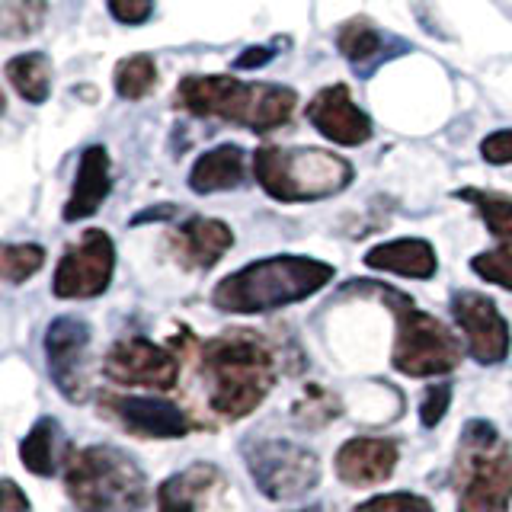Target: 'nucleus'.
I'll return each mask as SVG.
<instances>
[{"label":"nucleus","instance_id":"21","mask_svg":"<svg viewBox=\"0 0 512 512\" xmlns=\"http://www.w3.org/2000/svg\"><path fill=\"white\" fill-rule=\"evenodd\" d=\"M7 84L23 96L26 103H45L52 96V61L45 52H26L7 61Z\"/></svg>","mask_w":512,"mask_h":512},{"label":"nucleus","instance_id":"6","mask_svg":"<svg viewBox=\"0 0 512 512\" xmlns=\"http://www.w3.org/2000/svg\"><path fill=\"white\" fill-rule=\"evenodd\" d=\"M458 512H509L512 503V452L496 429L471 420L458 445Z\"/></svg>","mask_w":512,"mask_h":512},{"label":"nucleus","instance_id":"30","mask_svg":"<svg viewBox=\"0 0 512 512\" xmlns=\"http://www.w3.org/2000/svg\"><path fill=\"white\" fill-rule=\"evenodd\" d=\"M109 16L122 26H141L154 16V0H106Z\"/></svg>","mask_w":512,"mask_h":512},{"label":"nucleus","instance_id":"16","mask_svg":"<svg viewBox=\"0 0 512 512\" xmlns=\"http://www.w3.org/2000/svg\"><path fill=\"white\" fill-rule=\"evenodd\" d=\"M397 455L400 452L394 439H349L336 455V474L349 487H375L394 474Z\"/></svg>","mask_w":512,"mask_h":512},{"label":"nucleus","instance_id":"23","mask_svg":"<svg viewBox=\"0 0 512 512\" xmlns=\"http://www.w3.org/2000/svg\"><path fill=\"white\" fill-rule=\"evenodd\" d=\"M58 452H61L58 420H52V416H42V420L32 426L29 436L23 439L20 458L36 477H52L55 468H58Z\"/></svg>","mask_w":512,"mask_h":512},{"label":"nucleus","instance_id":"24","mask_svg":"<svg viewBox=\"0 0 512 512\" xmlns=\"http://www.w3.org/2000/svg\"><path fill=\"white\" fill-rule=\"evenodd\" d=\"M116 93L122 100H144L157 84V64L151 55H128L116 64Z\"/></svg>","mask_w":512,"mask_h":512},{"label":"nucleus","instance_id":"35","mask_svg":"<svg viewBox=\"0 0 512 512\" xmlns=\"http://www.w3.org/2000/svg\"><path fill=\"white\" fill-rule=\"evenodd\" d=\"M176 212H180V208H176V205H154V208H144L141 215H135V218H132V224H148V221H170V218H176Z\"/></svg>","mask_w":512,"mask_h":512},{"label":"nucleus","instance_id":"10","mask_svg":"<svg viewBox=\"0 0 512 512\" xmlns=\"http://www.w3.org/2000/svg\"><path fill=\"white\" fill-rule=\"evenodd\" d=\"M87 343H90V327L77 317H55L45 330L48 375H52L55 388L71 404H80L87 397V375H84Z\"/></svg>","mask_w":512,"mask_h":512},{"label":"nucleus","instance_id":"8","mask_svg":"<svg viewBox=\"0 0 512 512\" xmlns=\"http://www.w3.org/2000/svg\"><path fill=\"white\" fill-rule=\"evenodd\" d=\"M244 455L253 484L269 500H298V496L314 490L320 480V464L314 452L288 439H256L253 445H247Z\"/></svg>","mask_w":512,"mask_h":512},{"label":"nucleus","instance_id":"28","mask_svg":"<svg viewBox=\"0 0 512 512\" xmlns=\"http://www.w3.org/2000/svg\"><path fill=\"white\" fill-rule=\"evenodd\" d=\"M471 269L484 282H493V285L509 288V292H512V244L487 250V253H477L471 260Z\"/></svg>","mask_w":512,"mask_h":512},{"label":"nucleus","instance_id":"7","mask_svg":"<svg viewBox=\"0 0 512 512\" xmlns=\"http://www.w3.org/2000/svg\"><path fill=\"white\" fill-rule=\"evenodd\" d=\"M381 301L391 304L397 317V343H394V368L413 378H432L455 372L461 362V343L442 320L420 311L416 304L394 292L388 285H372Z\"/></svg>","mask_w":512,"mask_h":512},{"label":"nucleus","instance_id":"5","mask_svg":"<svg viewBox=\"0 0 512 512\" xmlns=\"http://www.w3.org/2000/svg\"><path fill=\"white\" fill-rule=\"evenodd\" d=\"M253 176L276 202H317L343 192L356 170L346 157L324 148H266L253 151Z\"/></svg>","mask_w":512,"mask_h":512},{"label":"nucleus","instance_id":"9","mask_svg":"<svg viewBox=\"0 0 512 512\" xmlns=\"http://www.w3.org/2000/svg\"><path fill=\"white\" fill-rule=\"evenodd\" d=\"M116 269V247L112 237L100 228H90L77 244L61 256L55 269L52 292L64 301H87L103 295Z\"/></svg>","mask_w":512,"mask_h":512},{"label":"nucleus","instance_id":"20","mask_svg":"<svg viewBox=\"0 0 512 512\" xmlns=\"http://www.w3.org/2000/svg\"><path fill=\"white\" fill-rule=\"evenodd\" d=\"M240 183H244V151L237 144H218V148L205 151L189 170V189L199 196L237 189Z\"/></svg>","mask_w":512,"mask_h":512},{"label":"nucleus","instance_id":"34","mask_svg":"<svg viewBox=\"0 0 512 512\" xmlns=\"http://www.w3.org/2000/svg\"><path fill=\"white\" fill-rule=\"evenodd\" d=\"M0 512H29V500H26V493L13 484V480L7 477L4 484H0Z\"/></svg>","mask_w":512,"mask_h":512},{"label":"nucleus","instance_id":"3","mask_svg":"<svg viewBox=\"0 0 512 512\" xmlns=\"http://www.w3.org/2000/svg\"><path fill=\"white\" fill-rule=\"evenodd\" d=\"M298 96L279 84H244L228 74H192L176 87V106L189 116L228 119L253 132H272L292 119Z\"/></svg>","mask_w":512,"mask_h":512},{"label":"nucleus","instance_id":"31","mask_svg":"<svg viewBox=\"0 0 512 512\" xmlns=\"http://www.w3.org/2000/svg\"><path fill=\"white\" fill-rule=\"evenodd\" d=\"M448 404H452V384H448V381L432 384V388L423 394V404H420V420H423V426H429V429L436 426L442 416H445Z\"/></svg>","mask_w":512,"mask_h":512},{"label":"nucleus","instance_id":"2","mask_svg":"<svg viewBox=\"0 0 512 512\" xmlns=\"http://www.w3.org/2000/svg\"><path fill=\"white\" fill-rule=\"evenodd\" d=\"M333 279V266L311 256H269L221 279L212 304L228 314H266L311 298Z\"/></svg>","mask_w":512,"mask_h":512},{"label":"nucleus","instance_id":"32","mask_svg":"<svg viewBox=\"0 0 512 512\" xmlns=\"http://www.w3.org/2000/svg\"><path fill=\"white\" fill-rule=\"evenodd\" d=\"M480 157L493 167H506L512 164V128H503V132H493L480 141Z\"/></svg>","mask_w":512,"mask_h":512},{"label":"nucleus","instance_id":"4","mask_svg":"<svg viewBox=\"0 0 512 512\" xmlns=\"http://www.w3.org/2000/svg\"><path fill=\"white\" fill-rule=\"evenodd\" d=\"M64 490L80 512H141L148 506V480L125 452L90 445L68 458Z\"/></svg>","mask_w":512,"mask_h":512},{"label":"nucleus","instance_id":"1","mask_svg":"<svg viewBox=\"0 0 512 512\" xmlns=\"http://www.w3.org/2000/svg\"><path fill=\"white\" fill-rule=\"evenodd\" d=\"M202 378L212 410L240 420L276 384V352L253 330H228L202 346Z\"/></svg>","mask_w":512,"mask_h":512},{"label":"nucleus","instance_id":"14","mask_svg":"<svg viewBox=\"0 0 512 512\" xmlns=\"http://www.w3.org/2000/svg\"><path fill=\"white\" fill-rule=\"evenodd\" d=\"M304 112H308V122L320 135L333 144H343V148H359L372 138V119L352 103L346 84L324 87Z\"/></svg>","mask_w":512,"mask_h":512},{"label":"nucleus","instance_id":"36","mask_svg":"<svg viewBox=\"0 0 512 512\" xmlns=\"http://www.w3.org/2000/svg\"><path fill=\"white\" fill-rule=\"evenodd\" d=\"M298 512H324V509H317V506H314V509H298Z\"/></svg>","mask_w":512,"mask_h":512},{"label":"nucleus","instance_id":"17","mask_svg":"<svg viewBox=\"0 0 512 512\" xmlns=\"http://www.w3.org/2000/svg\"><path fill=\"white\" fill-rule=\"evenodd\" d=\"M234 247V231L218 218H189L173 234V253L186 269H212Z\"/></svg>","mask_w":512,"mask_h":512},{"label":"nucleus","instance_id":"33","mask_svg":"<svg viewBox=\"0 0 512 512\" xmlns=\"http://www.w3.org/2000/svg\"><path fill=\"white\" fill-rule=\"evenodd\" d=\"M272 55H276V48L272 45H253V48H244L237 58H234V68L237 71H253V68H266V64L272 61Z\"/></svg>","mask_w":512,"mask_h":512},{"label":"nucleus","instance_id":"27","mask_svg":"<svg viewBox=\"0 0 512 512\" xmlns=\"http://www.w3.org/2000/svg\"><path fill=\"white\" fill-rule=\"evenodd\" d=\"M42 263H45V250L39 244H7L0 250V272H4V279L13 285L36 276Z\"/></svg>","mask_w":512,"mask_h":512},{"label":"nucleus","instance_id":"25","mask_svg":"<svg viewBox=\"0 0 512 512\" xmlns=\"http://www.w3.org/2000/svg\"><path fill=\"white\" fill-rule=\"evenodd\" d=\"M458 199H468L477 205L480 218H484L487 231L500 240H512V199L500 196V192H484V189H461L455 192Z\"/></svg>","mask_w":512,"mask_h":512},{"label":"nucleus","instance_id":"11","mask_svg":"<svg viewBox=\"0 0 512 512\" xmlns=\"http://www.w3.org/2000/svg\"><path fill=\"white\" fill-rule=\"evenodd\" d=\"M103 368L112 381L154 391H170L176 378H180V359L170 349L144 340V336H132V340L112 346Z\"/></svg>","mask_w":512,"mask_h":512},{"label":"nucleus","instance_id":"26","mask_svg":"<svg viewBox=\"0 0 512 512\" xmlns=\"http://www.w3.org/2000/svg\"><path fill=\"white\" fill-rule=\"evenodd\" d=\"M45 16H48V0H7L4 10H0L4 39L36 36L45 26Z\"/></svg>","mask_w":512,"mask_h":512},{"label":"nucleus","instance_id":"18","mask_svg":"<svg viewBox=\"0 0 512 512\" xmlns=\"http://www.w3.org/2000/svg\"><path fill=\"white\" fill-rule=\"evenodd\" d=\"M109 189H112L109 154L103 144H90V148H84V154H80L71 199L64 205V221H80V218L96 215L100 205L109 199Z\"/></svg>","mask_w":512,"mask_h":512},{"label":"nucleus","instance_id":"29","mask_svg":"<svg viewBox=\"0 0 512 512\" xmlns=\"http://www.w3.org/2000/svg\"><path fill=\"white\" fill-rule=\"evenodd\" d=\"M356 512H436L423 496L413 493H388V496H375V500L362 503Z\"/></svg>","mask_w":512,"mask_h":512},{"label":"nucleus","instance_id":"13","mask_svg":"<svg viewBox=\"0 0 512 512\" xmlns=\"http://www.w3.org/2000/svg\"><path fill=\"white\" fill-rule=\"evenodd\" d=\"M452 314L458 327L468 336V349L480 365L503 362L509 352V324L500 308L477 292H455L452 295Z\"/></svg>","mask_w":512,"mask_h":512},{"label":"nucleus","instance_id":"15","mask_svg":"<svg viewBox=\"0 0 512 512\" xmlns=\"http://www.w3.org/2000/svg\"><path fill=\"white\" fill-rule=\"evenodd\" d=\"M109 416H116L125 432H135L144 439H180L189 432L186 413L170 400L154 397H103Z\"/></svg>","mask_w":512,"mask_h":512},{"label":"nucleus","instance_id":"19","mask_svg":"<svg viewBox=\"0 0 512 512\" xmlns=\"http://www.w3.org/2000/svg\"><path fill=\"white\" fill-rule=\"evenodd\" d=\"M365 266L378 272H394L404 279H432L439 269V256L429 240L420 237H400L378 244L365 253Z\"/></svg>","mask_w":512,"mask_h":512},{"label":"nucleus","instance_id":"12","mask_svg":"<svg viewBox=\"0 0 512 512\" xmlns=\"http://www.w3.org/2000/svg\"><path fill=\"white\" fill-rule=\"evenodd\" d=\"M157 512H231L228 477L215 464H189L157 487Z\"/></svg>","mask_w":512,"mask_h":512},{"label":"nucleus","instance_id":"22","mask_svg":"<svg viewBox=\"0 0 512 512\" xmlns=\"http://www.w3.org/2000/svg\"><path fill=\"white\" fill-rule=\"evenodd\" d=\"M336 48L359 74H368V61H381L384 32L375 29L368 20H349L336 29Z\"/></svg>","mask_w":512,"mask_h":512}]
</instances>
